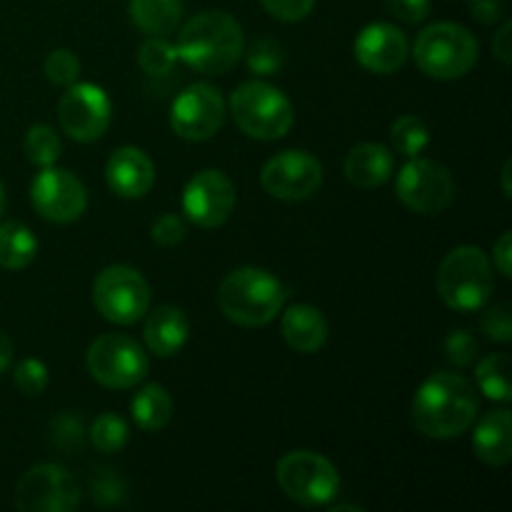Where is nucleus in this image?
<instances>
[{"label":"nucleus","instance_id":"f257e3e1","mask_svg":"<svg viewBox=\"0 0 512 512\" xmlns=\"http://www.w3.org/2000/svg\"><path fill=\"white\" fill-rule=\"evenodd\" d=\"M413 425L435 440L463 435L478 415V390L458 373H435L420 385L413 400Z\"/></svg>","mask_w":512,"mask_h":512},{"label":"nucleus","instance_id":"f03ea898","mask_svg":"<svg viewBox=\"0 0 512 512\" xmlns=\"http://www.w3.org/2000/svg\"><path fill=\"white\" fill-rule=\"evenodd\" d=\"M178 58L205 75H223L245 53L243 28L223 10H203L178 35Z\"/></svg>","mask_w":512,"mask_h":512},{"label":"nucleus","instance_id":"7ed1b4c3","mask_svg":"<svg viewBox=\"0 0 512 512\" xmlns=\"http://www.w3.org/2000/svg\"><path fill=\"white\" fill-rule=\"evenodd\" d=\"M288 290L273 273L260 268H238L220 283V313L243 328L268 325L283 310Z\"/></svg>","mask_w":512,"mask_h":512},{"label":"nucleus","instance_id":"20e7f679","mask_svg":"<svg viewBox=\"0 0 512 512\" xmlns=\"http://www.w3.org/2000/svg\"><path fill=\"white\" fill-rule=\"evenodd\" d=\"M493 290V265L488 255L475 245H460L440 263L438 293L448 308L458 313L483 310Z\"/></svg>","mask_w":512,"mask_h":512},{"label":"nucleus","instance_id":"39448f33","mask_svg":"<svg viewBox=\"0 0 512 512\" xmlns=\"http://www.w3.org/2000/svg\"><path fill=\"white\" fill-rule=\"evenodd\" d=\"M415 63L438 80L463 78L478 63V40L458 23H433L415 40Z\"/></svg>","mask_w":512,"mask_h":512},{"label":"nucleus","instance_id":"423d86ee","mask_svg":"<svg viewBox=\"0 0 512 512\" xmlns=\"http://www.w3.org/2000/svg\"><path fill=\"white\" fill-rule=\"evenodd\" d=\"M230 110L238 128L255 140L283 138L295 123L293 103L263 80H248L238 85L230 98Z\"/></svg>","mask_w":512,"mask_h":512},{"label":"nucleus","instance_id":"0eeeda50","mask_svg":"<svg viewBox=\"0 0 512 512\" xmlns=\"http://www.w3.org/2000/svg\"><path fill=\"white\" fill-rule=\"evenodd\" d=\"M93 303L105 320L115 325H133L150 308V285L128 265H110L100 270L93 283Z\"/></svg>","mask_w":512,"mask_h":512},{"label":"nucleus","instance_id":"6e6552de","mask_svg":"<svg viewBox=\"0 0 512 512\" xmlns=\"http://www.w3.org/2000/svg\"><path fill=\"white\" fill-rule=\"evenodd\" d=\"M278 485L290 500L308 508L328 505L340 490V475L328 458L310 450L285 455L278 463Z\"/></svg>","mask_w":512,"mask_h":512},{"label":"nucleus","instance_id":"1a4fd4ad","mask_svg":"<svg viewBox=\"0 0 512 512\" xmlns=\"http://www.w3.org/2000/svg\"><path fill=\"white\" fill-rule=\"evenodd\" d=\"M88 373L105 388L128 390L148 375V353L128 335H100L88 350Z\"/></svg>","mask_w":512,"mask_h":512},{"label":"nucleus","instance_id":"9d476101","mask_svg":"<svg viewBox=\"0 0 512 512\" xmlns=\"http://www.w3.org/2000/svg\"><path fill=\"white\" fill-rule=\"evenodd\" d=\"M80 483L60 465H35L20 478L15 508L20 512H70L80 505Z\"/></svg>","mask_w":512,"mask_h":512},{"label":"nucleus","instance_id":"9b49d317","mask_svg":"<svg viewBox=\"0 0 512 512\" xmlns=\"http://www.w3.org/2000/svg\"><path fill=\"white\" fill-rule=\"evenodd\" d=\"M398 198L405 208L420 215H438L453 203L455 180L445 165L435 160L413 158L398 175Z\"/></svg>","mask_w":512,"mask_h":512},{"label":"nucleus","instance_id":"f8f14e48","mask_svg":"<svg viewBox=\"0 0 512 512\" xmlns=\"http://www.w3.org/2000/svg\"><path fill=\"white\" fill-rule=\"evenodd\" d=\"M265 193L278 200L298 203L313 198L323 185V165L305 150H283L263 165L260 173Z\"/></svg>","mask_w":512,"mask_h":512},{"label":"nucleus","instance_id":"ddd939ff","mask_svg":"<svg viewBox=\"0 0 512 512\" xmlns=\"http://www.w3.org/2000/svg\"><path fill=\"white\" fill-rule=\"evenodd\" d=\"M110 115H113L110 98L93 83L68 85L58 105L60 128L78 143H93L103 138L110 125Z\"/></svg>","mask_w":512,"mask_h":512},{"label":"nucleus","instance_id":"4468645a","mask_svg":"<svg viewBox=\"0 0 512 512\" xmlns=\"http://www.w3.org/2000/svg\"><path fill=\"white\" fill-rule=\"evenodd\" d=\"M225 120V100L218 88L208 83H193L175 98L170 110V125L190 143L213 138Z\"/></svg>","mask_w":512,"mask_h":512},{"label":"nucleus","instance_id":"2eb2a0df","mask_svg":"<svg viewBox=\"0 0 512 512\" xmlns=\"http://www.w3.org/2000/svg\"><path fill=\"white\" fill-rule=\"evenodd\" d=\"M235 208V185L223 170H200L183 190V210L203 230L220 228Z\"/></svg>","mask_w":512,"mask_h":512},{"label":"nucleus","instance_id":"dca6fc26","mask_svg":"<svg viewBox=\"0 0 512 512\" xmlns=\"http://www.w3.org/2000/svg\"><path fill=\"white\" fill-rule=\"evenodd\" d=\"M30 200L35 210L50 223H73L88 208L85 185L68 170L48 165L35 175L30 185Z\"/></svg>","mask_w":512,"mask_h":512},{"label":"nucleus","instance_id":"f3484780","mask_svg":"<svg viewBox=\"0 0 512 512\" xmlns=\"http://www.w3.org/2000/svg\"><path fill=\"white\" fill-rule=\"evenodd\" d=\"M408 53V38L393 23H370L355 38V58L370 73H395L403 68Z\"/></svg>","mask_w":512,"mask_h":512},{"label":"nucleus","instance_id":"a211bd4d","mask_svg":"<svg viewBox=\"0 0 512 512\" xmlns=\"http://www.w3.org/2000/svg\"><path fill=\"white\" fill-rule=\"evenodd\" d=\"M105 180H108L110 190L118 193L120 198H143L155 183V165L148 158V153L133 148V145H125L108 158Z\"/></svg>","mask_w":512,"mask_h":512},{"label":"nucleus","instance_id":"6ab92c4d","mask_svg":"<svg viewBox=\"0 0 512 512\" xmlns=\"http://www.w3.org/2000/svg\"><path fill=\"white\" fill-rule=\"evenodd\" d=\"M190 323L185 313L175 305H160L145 320V345L158 358H170L188 343Z\"/></svg>","mask_w":512,"mask_h":512},{"label":"nucleus","instance_id":"aec40b11","mask_svg":"<svg viewBox=\"0 0 512 512\" xmlns=\"http://www.w3.org/2000/svg\"><path fill=\"white\" fill-rule=\"evenodd\" d=\"M280 330H283L285 343L305 355L318 353L325 345V340H328V320L323 318V313L318 308L305 303L290 305L285 310Z\"/></svg>","mask_w":512,"mask_h":512},{"label":"nucleus","instance_id":"412c9836","mask_svg":"<svg viewBox=\"0 0 512 512\" xmlns=\"http://www.w3.org/2000/svg\"><path fill=\"white\" fill-rule=\"evenodd\" d=\"M475 455L488 465H505L512 458V420L510 410L500 408L485 415L473 435Z\"/></svg>","mask_w":512,"mask_h":512},{"label":"nucleus","instance_id":"4be33fe9","mask_svg":"<svg viewBox=\"0 0 512 512\" xmlns=\"http://www.w3.org/2000/svg\"><path fill=\"white\" fill-rule=\"evenodd\" d=\"M393 175V153L385 145L363 143L345 158V178L358 188H378Z\"/></svg>","mask_w":512,"mask_h":512},{"label":"nucleus","instance_id":"5701e85b","mask_svg":"<svg viewBox=\"0 0 512 512\" xmlns=\"http://www.w3.org/2000/svg\"><path fill=\"white\" fill-rule=\"evenodd\" d=\"M130 18L145 35L173 33L183 18V0H130Z\"/></svg>","mask_w":512,"mask_h":512},{"label":"nucleus","instance_id":"b1692460","mask_svg":"<svg viewBox=\"0 0 512 512\" xmlns=\"http://www.w3.org/2000/svg\"><path fill=\"white\" fill-rule=\"evenodd\" d=\"M38 253V240L33 230L20 220H8L0 225V268L23 270Z\"/></svg>","mask_w":512,"mask_h":512},{"label":"nucleus","instance_id":"393cba45","mask_svg":"<svg viewBox=\"0 0 512 512\" xmlns=\"http://www.w3.org/2000/svg\"><path fill=\"white\" fill-rule=\"evenodd\" d=\"M133 418L138 423L140 430H148V433H158L173 418V400H170L168 390L158 383L145 385L140 393H135L133 403Z\"/></svg>","mask_w":512,"mask_h":512},{"label":"nucleus","instance_id":"a878e982","mask_svg":"<svg viewBox=\"0 0 512 512\" xmlns=\"http://www.w3.org/2000/svg\"><path fill=\"white\" fill-rule=\"evenodd\" d=\"M475 380H478V388L485 398L498 400V403H508L512 398L508 355L495 353L480 360L478 368H475Z\"/></svg>","mask_w":512,"mask_h":512},{"label":"nucleus","instance_id":"bb28decb","mask_svg":"<svg viewBox=\"0 0 512 512\" xmlns=\"http://www.w3.org/2000/svg\"><path fill=\"white\" fill-rule=\"evenodd\" d=\"M390 140H393V148L400 155H405V158H418L425 150V145L430 143V135L423 120L415 118V115H403L390 128Z\"/></svg>","mask_w":512,"mask_h":512},{"label":"nucleus","instance_id":"cd10ccee","mask_svg":"<svg viewBox=\"0 0 512 512\" xmlns=\"http://www.w3.org/2000/svg\"><path fill=\"white\" fill-rule=\"evenodd\" d=\"M63 153V143H60L58 133L50 125H33L25 135V155L38 168H48L55 165V160Z\"/></svg>","mask_w":512,"mask_h":512},{"label":"nucleus","instance_id":"c85d7f7f","mask_svg":"<svg viewBox=\"0 0 512 512\" xmlns=\"http://www.w3.org/2000/svg\"><path fill=\"white\" fill-rule=\"evenodd\" d=\"M90 443L100 453H118L128 443V423L120 415L113 413L98 415L93 420V425H90Z\"/></svg>","mask_w":512,"mask_h":512},{"label":"nucleus","instance_id":"c756f323","mask_svg":"<svg viewBox=\"0 0 512 512\" xmlns=\"http://www.w3.org/2000/svg\"><path fill=\"white\" fill-rule=\"evenodd\" d=\"M140 68L148 75H168L178 63V48L163 38V35H150L143 45H140Z\"/></svg>","mask_w":512,"mask_h":512},{"label":"nucleus","instance_id":"7c9ffc66","mask_svg":"<svg viewBox=\"0 0 512 512\" xmlns=\"http://www.w3.org/2000/svg\"><path fill=\"white\" fill-rule=\"evenodd\" d=\"M50 443L63 455H78L85 443V425L78 413H60L50 423Z\"/></svg>","mask_w":512,"mask_h":512},{"label":"nucleus","instance_id":"2f4dec72","mask_svg":"<svg viewBox=\"0 0 512 512\" xmlns=\"http://www.w3.org/2000/svg\"><path fill=\"white\" fill-rule=\"evenodd\" d=\"M283 60H285L283 48H280V43H275V40H270V38L255 40L248 50L250 73L260 75V78H268V75L280 73V68H283Z\"/></svg>","mask_w":512,"mask_h":512},{"label":"nucleus","instance_id":"473e14b6","mask_svg":"<svg viewBox=\"0 0 512 512\" xmlns=\"http://www.w3.org/2000/svg\"><path fill=\"white\" fill-rule=\"evenodd\" d=\"M90 498L103 508H115L125 500V485L113 470L100 468L90 475Z\"/></svg>","mask_w":512,"mask_h":512},{"label":"nucleus","instance_id":"72a5a7b5","mask_svg":"<svg viewBox=\"0 0 512 512\" xmlns=\"http://www.w3.org/2000/svg\"><path fill=\"white\" fill-rule=\"evenodd\" d=\"M80 75V60L70 50H53L45 58V78L55 85H73Z\"/></svg>","mask_w":512,"mask_h":512},{"label":"nucleus","instance_id":"f704fd0d","mask_svg":"<svg viewBox=\"0 0 512 512\" xmlns=\"http://www.w3.org/2000/svg\"><path fill=\"white\" fill-rule=\"evenodd\" d=\"M445 358L450 360L458 368H468L478 358V340L470 330H453V333L445 338Z\"/></svg>","mask_w":512,"mask_h":512},{"label":"nucleus","instance_id":"c9c22d12","mask_svg":"<svg viewBox=\"0 0 512 512\" xmlns=\"http://www.w3.org/2000/svg\"><path fill=\"white\" fill-rule=\"evenodd\" d=\"M13 380L23 395H38L48 385V368L40 360L25 358L15 365Z\"/></svg>","mask_w":512,"mask_h":512},{"label":"nucleus","instance_id":"e433bc0d","mask_svg":"<svg viewBox=\"0 0 512 512\" xmlns=\"http://www.w3.org/2000/svg\"><path fill=\"white\" fill-rule=\"evenodd\" d=\"M483 330L490 340L495 343H510L512 340V318H510V305H495L485 313Z\"/></svg>","mask_w":512,"mask_h":512},{"label":"nucleus","instance_id":"4c0bfd02","mask_svg":"<svg viewBox=\"0 0 512 512\" xmlns=\"http://www.w3.org/2000/svg\"><path fill=\"white\" fill-rule=\"evenodd\" d=\"M260 3L273 18L283 20V23H298V20L308 18L315 0H260Z\"/></svg>","mask_w":512,"mask_h":512},{"label":"nucleus","instance_id":"58836bf2","mask_svg":"<svg viewBox=\"0 0 512 512\" xmlns=\"http://www.w3.org/2000/svg\"><path fill=\"white\" fill-rule=\"evenodd\" d=\"M153 240L160 245H178L185 238V223L178 215H160L153 223Z\"/></svg>","mask_w":512,"mask_h":512},{"label":"nucleus","instance_id":"ea45409f","mask_svg":"<svg viewBox=\"0 0 512 512\" xmlns=\"http://www.w3.org/2000/svg\"><path fill=\"white\" fill-rule=\"evenodd\" d=\"M390 13L403 23H423L430 13V0H388Z\"/></svg>","mask_w":512,"mask_h":512},{"label":"nucleus","instance_id":"a19ab883","mask_svg":"<svg viewBox=\"0 0 512 512\" xmlns=\"http://www.w3.org/2000/svg\"><path fill=\"white\" fill-rule=\"evenodd\" d=\"M470 10L480 23H498L503 15V0H470Z\"/></svg>","mask_w":512,"mask_h":512},{"label":"nucleus","instance_id":"79ce46f5","mask_svg":"<svg viewBox=\"0 0 512 512\" xmlns=\"http://www.w3.org/2000/svg\"><path fill=\"white\" fill-rule=\"evenodd\" d=\"M493 53L498 55L500 63L510 65V60H512V23H503V28L495 33Z\"/></svg>","mask_w":512,"mask_h":512},{"label":"nucleus","instance_id":"37998d69","mask_svg":"<svg viewBox=\"0 0 512 512\" xmlns=\"http://www.w3.org/2000/svg\"><path fill=\"white\" fill-rule=\"evenodd\" d=\"M510 255H512V238L510 233H503L498 238V243H495V268L500 270V273L505 275V278H510Z\"/></svg>","mask_w":512,"mask_h":512},{"label":"nucleus","instance_id":"c03bdc74","mask_svg":"<svg viewBox=\"0 0 512 512\" xmlns=\"http://www.w3.org/2000/svg\"><path fill=\"white\" fill-rule=\"evenodd\" d=\"M13 363V340L0 330V375L10 368Z\"/></svg>","mask_w":512,"mask_h":512},{"label":"nucleus","instance_id":"a18cd8bd","mask_svg":"<svg viewBox=\"0 0 512 512\" xmlns=\"http://www.w3.org/2000/svg\"><path fill=\"white\" fill-rule=\"evenodd\" d=\"M503 190H505V195L510 198V163H505V168H503Z\"/></svg>","mask_w":512,"mask_h":512},{"label":"nucleus","instance_id":"49530a36","mask_svg":"<svg viewBox=\"0 0 512 512\" xmlns=\"http://www.w3.org/2000/svg\"><path fill=\"white\" fill-rule=\"evenodd\" d=\"M5 213V188H3V183H0V215Z\"/></svg>","mask_w":512,"mask_h":512}]
</instances>
